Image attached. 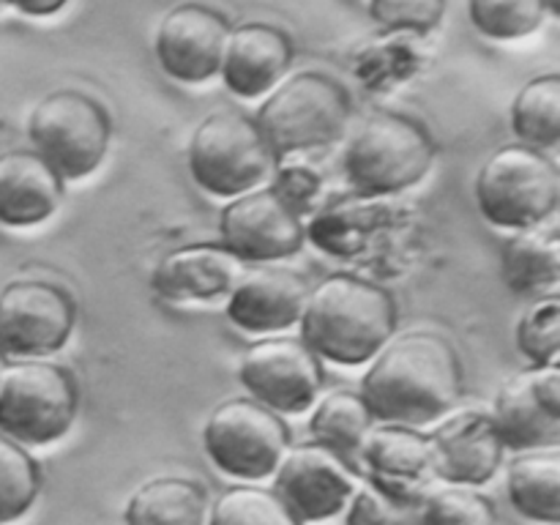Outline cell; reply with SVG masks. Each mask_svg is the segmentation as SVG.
<instances>
[{
	"label": "cell",
	"mask_w": 560,
	"mask_h": 525,
	"mask_svg": "<svg viewBox=\"0 0 560 525\" xmlns=\"http://www.w3.org/2000/svg\"><path fill=\"white\" fill-rule=\"evenodd\" d=\"M271 148L255 118L244 113H217L202 120L189 142V170L200 189L217 197H238L271 175Z\"/></svg>",
	"instance_id": "8"
},
{
	"label": "cell",
	"mask_w": 560,
	"mask_h": 525,
	"mask_svg": "<svg viewBox=\"0 0 560 525\" xmlns=\"http://www.w3.org/2000/svg\"><path fill=\"white\" fill-rule=\"evenodd\" d=\"M109 115L82 91H55L33 107L27 120L33 151L63 180L88 178L107 156Z\"/></svg>",
	"instance_id": "6"
},
{
	"label": "cell",
	"mask_w": 560,
	"mask_h": 525,
	"mask_svg": "<svg viewBox=\"0 0 560 525\" xmlns=\"http://www.w3.org/2000/svg\"><path fill=\"white\" fill-rule=\"evenodd\" d=\"M476 202L481 217L495 228H539L558 211V164L523 142L498 148L476 175Z\"/></svg>",
	"instance_id": "5"
},
{
	"label": "cell",
	"mask_w": 560,
	"mask_h": 525,
	"mask_svg": "<svg viewBox=\"0 0 560 525\" xmlns=\"http://www.w3.org/2000/svg\"><path fill=\"white\" fill-rule=\"evenodd\" d=\"M397 328V304L386 288L353 273H334L306 295L301 342L317 359L355 366L383 350Z\"/></svg>",
	"instance_id": "2"
},
{
	"label": "cell",
	"mask_w": 560,
	"mask_h": 525,
	"mask_svg": "<svg viewBox=\"0 0 560 525\" xmlns=\"http://www.w3.org/2000/svg\"><path fill=\"white\" fill-rule=\"evenodd\" d=\"M517 345L536 366L558 364L560 353V299L545 295L528 306L517 326Z\"/></svg>",
	"instance_id": "31"
},
{
	"label": "cell",
	"mask_w": 560,
	"mask_h": 525,
	"mask_svg": "<svg viewBox=\"0 0 560 525\" xmlns=\"http://www.w3.org/2000/svg\"><path fill=\"white\" fill-rule=\"evenodd\" d=\"M345 525H419V503L397 501L366 485L348 501Z\"/></svg>",
	"instance_id": "33"
},
{
	"label": "cell",
	"mask_w": 560,
	"mask_h": 525,
	"mask_svg": "<svg viewBox=\"0 0 560 525\" xmlns=\"http://www.w3.org/2000/svg\"><path fill=\"white\" fill-rule=\"evenodd\" d=\"M310 284L290 268H255L244 273L228 301V317L252 334H271L301 320Z\"/></svg>",
	"instance_id": "17"
},
{
	"label": "cell",
	"mask_w": 560,
	"mask_h": 525,
	"mask_svg": "<svg viewBox=\"0 0 560 525\" xmlns=\"http://www.w3.org/2000/svg\"><path fill=\"white\" fill-rule=\"evenodd\" d=\"M206 487L184 476H156L126 503V525H206Z\"/></svg>",
	"instance_id": "23"
},
{
	"label": "cell",
	"mask_w": 560,
	"mask_h": 525,
	"mask_svg": "<svg viewBox=\"0 0 560 525\" xmlns=\"http://www.w3.org/2000/svg\"><path fill=\"white\" fill-rule=\"evenodd\" d=\"M80 392L66 366L22 361L0 381V432L22 446H47L69 432Z\"/></svg>",
	"instance_id": "7"
},
{
	"label": "cell",
	"mask_w": 560,
	"mask_h": 525,
	"mask_svg": "<svg viewBox=\"0 0 560 525\" xmlns=\"http://www.w3.org/2000/svg\"><path fill=\"white\" fill-rule=\"evenodd\" d=\"M545 5H547V14L552 16L560 14V0H545Z\"/></svg>",
	"instance_id": "36"
},
{
	"label": "cell",
	"mask_w": 560,
	"mask_h": 525,
	"mask_svg": "<svg viewBox=\"0 0 560 525\" xmlns=\"http://www.w3.org/2000/svg\"><path fill=\"white\" fill-rule=\"evenodd\" d=\"M273 474V492L301 523L337 517L355 492V474L350 465L320 443H301L284 452Z\"/></svg>",
	"instance_id": "13"
},
{
	"label": "cell",
	"mask_w": 560,
	"mask_h": 525,
	"mask_svg": "<svg viewBox=\"0 0 560 525\" xmlns=\"http://www.w3.org/2000/svg\"><path fill=\"white\" fill-rule=\"evenodd\" d=\"M503 279L517 295H556L560 282V235L558 230L528 228L506 238L501 255Z\"/></svg>",
	"instance_id": "22"
},
{
	"label": "cell",
	"mask_w": 560,
	"mask_h": 525,
	"mask_svg": "<svg viewBox=\"0 0 560 525\" xmlns=\"http://www.w3.org/2000/svg\"><path fill=\"white\" fill-rule=\"evenodd\" d=\"M435 162V140L402 113L370 115L345 148V175L366 197L394 195L419 184Z\"/></svg>",
	"instance_id": "3"
},
{
	"label": "cell",
	"mask_w": 560,
	"mask_h": 525,
	"mask_svg": "<svg viewBox=\"0 0 560 525\" xmlns=\"http://www.w3.org/2000/svg\"><path fill=\"white\" fill-rule=\"evenodd\" d=\"M63 197V178L36 151L0 153V222L31 228L52 217Z\"/></svg>",
	"instance_id": "20"
},
{
	"label": "cell",
	"mask_w": 560,
	"mask_h": 525,
	"mask_svg": "<svg viewBox=\"0 0 560 525\" xmlns=\"http://www.w3.org/2000/svg\"><path fill=\"white\" fill-rule=\"evenodd\" d=\"M430 438L438 479L452 485L479 487L498 474L503 443L492 419L481 410H465L435 427Z\"/></svg>",
	"instance_id": "16"
},
{
	"label": "cell",
	"mask_w": 560,
	"mask_h": 525,
	"mask_svg": "<svg viewBox=\"0 0 560 525\" xmlns=\"http://www.w3.org/2000/svg\"><path fill=\"white\" fill-rule=\"evenodd\" d=\"M446 0H370V16L383 31L430 33L443 20Z\"/></svg>",
	"instance_id": "32"
},
{
	"label": "cell",
	"mask_w": 560,
	"mask_h": 525,
	"mask_svg": "<svg viewBox=\"0 0 560 525\" xmlns=\"http://www.w3.org/2000/svg\"><path fill=\"white\" fill-rule=\"evenodd\" d=\"M355 459L375 490L405 503H421L438 481L430 438L413 427H372L361 441Z\"/></svg>",
	"instance_id": "14"
},
{
	"label": "cell",
	"mask_w": 560,
	"mask_h": 525,
	"mask_svg": "<svg viewBox=\"0 0 560 525\" xmlns=\"http://www.w3.org/2000/svg\"><path fill=\"white\" fill-rule=\"evenodd\" d=\"M490 419L503 448L512 452H541L558 448L560 443V416L539 402L530 386V370L517 372L503 383Z\"/></svg>",
	"instance_id": "21"
},
{
	"label": "cell",
	"mask_w": 560,
	"mask_h": 525,
	"mask_svg": "<svg viewBox=\"0 0 560 525\" xmlns=\"http://www.w3.org/2000/svg\"><path fill=\"white\" fill-rule=\"evenodd\" d=\"M350 109L353 102L334 77L301 71L260 104L255 124L273 159H279L284 153L337 142L348 129Z\"/></svg>",
	"instance_id": "4"
},
{
	"label": "cell",
	"mask_w": 560,
	"mask_h": 525,
	"mask_svg": "<svg viewBox=\"0 0 560 525\" xmlns=\"http://www.w3.org/2000/svg\"><path fill=\"white\" fill-rule=\"evenodd\" d=\"M69 0H5V5H14L22 14L31 16H49L55 11H60Z\"/></svg>",
	"instance_id": "35"
},
{
	"label": "cell",
	"mask_w": 560,
	"mask_h": 525,
	"mask_svg": "<svg viewBox=\"0 0 560 525\" xmlns=\"http://www.w3.org/2000/svg\"><path fill=\"white\" fill-rule=\"evenodd\" d=\"M512 129L523 145L550 151L560 142V77L541 74L525 82L512 104Z\"/></svg>",
	"instance_id": "26"
},
{
	"label": "cell",
	"mask_w": 560,
	"mask_h": 525,
	"mask_svg": "<svg viewBox=\"0 0 560 525\" xmlns=\"http://www.w3.org/2000/svg\"><path fill=\"white\" fill-rule=\"evenodd\" d=\"M241 383L273 413H304L320 394L323 364L301 339L273 337L252 345L241 359Z\"/></svg>",
	"instance_id": "11"
},
{
	"label": "cell",
	"mask_w": 560,
	"mask_h": 525,
	"mask_svg": "<svg viewBox=\"0 0 560 525\" xmlns=\"http://www.w3.org/2000/svg\"><path fill=\"white\" fill-rule=\"evenodd\" d=\"M530 386H534L536 397L545 405L550 413L560 416V366L545 364L530 370Z\"/></svg>",
	"instance_id": "34"
},
{
	"label": "cell",
	"mask_w": 560,
	"mask_h": 525,
	"mask_svg": "<svg viewBox=\"0 0 560 525\" xmlns=\"http://www.w3.org/2000/svg\"><path fill=\"white\" fill-rule=\"evenodd\" d=\"M222 246L241 262H268L304 246V224L277 189H252L224 206L219 219Z\"/></svg>",
	"instance_id": "12"
},
{
	"label": "cell",
	"mask_w": 560,
	"mask_h": 525,
	"mask_svg": "<svg viewBox=\"0 0 560 525\" xmlns=\"http://www.w3.org/2000/svg\"><path fill=\"white\" fill-rule=\"evenodd\" d=\"M5 370H9V361H5V350L0 348V381H3Z\"/></svg>",
	"instance_id": "37"
},
{
	"label": "cell",
	"mask_w": 560,
	"mask_h": 525,
	"mask_svg": "<svg viewBox=\"0 0 560 525\" xmlns=\"http://www.w3.org/2000/svg\"><path fill=\"white\" fill-rule=\"evenodd\" d=\"M74 299L60 284L16 279L0 293V348L5 355H47L71 337Z\"/></svg>",
	"instance_id": "10"
},
{
	"label": "cell",
	"mask_w": 560,
	"mask_h": 525,
	"mask_svg": "<svg viewBox=\"0 0 560 525\" xmlns=\"http://www.w3.org/2000/svg\"><path fill=\"white\" fill-rule=\"evenodd\" d=\"M372 421H375V416H372L366 399L359 392L339 388V392L328 394L317 402L310 421V432L315 438L312 443H320L323 448H328L350 465L364 435L372 430Z\"/></svg>",
	"instance_id": "25"
},
{
	"label": "cell",
	"mask_w": 560,
	"mask_h": 525,
	"mask_svg": "<svg viewBox=\"0 0 560 525\" xmlns=\"http://www.w3.org/2000/svg\"><path fill=\"white\" fill-rule=\"evenodd\" d=\"M244 273L246 262L222 244H191L164 255L151 284L167 301H211L233 293Z\"/></svg>",
	"instance_id": "19"
},
{
	"label": "cell",
	"mask_w": 560,
	"mask_h": 525,
	"mask_svg": "<svg viewBox=\"0 0 560 525\" xmlns=\"http://www.w3.org/2000/svg\"><path fill=\"white\" fill-rule=\"evenodd\" d=\"M509 501L530 523H560L558 448L525 452L509 465Z\"/></svg>",
	"instance_id": "24"
},
{
	"label": "cell",
	"mask_w": 560,
	"mask_h": 525,
	"mask_svg": "<svg viewBox=\"0 0 560 525\" xmlns=\"http://www.w3.org/2000/svg\"><path fill=\"white\" fill-rule=\"evenodd\" d=\"M208 525H304L273 490L238 485L213 501Z\"/></svg>",
	"instance_id": "28"
},
{
	"label": "cell",
	"mask_w": 560,
	"mask_h": 525,
	"mask_svg": "<svg viewBox=\"0 0 560 525\" xmlns=\"http://www.w3.org/2000/svg\"><path fill=\"white\" fill-rule=\"evenodd\" d=\"M202 446L222 474L257 481L277 470L290 446V430L271 408L238 397L222 402L208 416Z\"/></svg>",
	"instance_id": "9"
},
{
	"label": "cell",
	"mask_w": 560,
	"mask_h": 525,
	"mask_svg": "<svg viewBox=\"0 0 560 525\" xmlns=\"http://www.w3.org/2000/svg\"><path fill=\"white\" fill-rule=\"evenodd\" d=\"M42 490V468L22 443L0 432V525L22 517Z\"/></svg>",
	"instance_id": "27"
},
{
	"label": "cell",
	"mask_w": 560,
	"mask_h": 525,
	"mask_svg": "<svg viewBox=\"0 0 560 525\" xmlns=\"http://www.w3.org/2000/svg\"><path fill=\"white\" fill-rule=\"evenodd\" d=\"M230 36L228 16L202 3H180L156 31V58L164 74L178 82L211 80Z\"/></svg>",
	"instance_id": "15"
},
{
	"label": "cell",
	"mask_w": 560,
	"mask_h": 525,
	"mask_svg": "<svg viewBox=\"0 0 560 525\" xmlns=\"http://www.w3.org/2000/svg\"><path fill=\"white\" fill-rule=\"evenodd\" d=\"M463 394V361L446 337L410 331L381 350L361 397L383 424L419 427L452 410Z\"/></svg>",
	"instance_id": "1"
},
{
	"label": "cell",
	"mask_w": 560,
	"mask_h": 525,
	"mask_svg": "<svg viewBox=\"0 0 560 525\" xmlns=\"http://www.w3.org/2000/svg\"><path fill=\"white\" fill-rule=\"evenodd\" d=\"M470 22L495 42L530 36L545 25V0H468Z\"/></svg>",
	"instance_id": "29"
},
{
	"label": "cell",
	"mask_w": 560,
	"mask_h": 525,
	"mask_svg": "<svg viewBox=\"0 0 560 525\" xmlns=\"http://www.w3.org/2000/svg\"><path fill=\"white\" fill-rule=\"evenodd\" d=\"M419 525H498V509L474 487L452 485L419 503Z\"/></svg>",
	"instance_id": "30"
},
{
	"label": "cell",
	"mask_w": 560,
	"mask_h": 525,
	"mask_svg": "<svg viewBox=\"0 0 560 525\" xmlns=\"http://www.w3.org/2000/svg\"><path fill=\"white\" fill-rule=\"evenodd\" d=\"M293 60V42L279 27L266 22H246L230 27L219 71L224 85L241 98H255L271 91Z\"/></svg>",
	"instance_id": "18"
},
{
	"label": "cell",
	"mask_w": 560,
	"mask_h": 525,
	"mask_svg": "<svg viewBox=\"0 0 560 525\" xmlns=\"http://www.w3.org/2000/svg\"><path fill=\"white\" fill-rule=\"evenodd\" d=\"M3 5H5V0H0V9H3Z\"/></svg>",
	"instance_id": "38"
}]
</instances>
